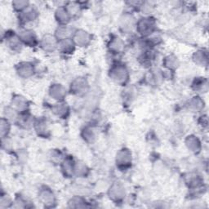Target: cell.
I'll return each instance as SVG.
<instances>
[{"mask_svg": "<svg viewBox=\"0 0 209 209\" xmlns=\"http://www.w3.org/2000/svg\"><path fill=\"white\" fill-rule=\"evenodd\" d=\"M12 5L18 10H23L24 8L28 7V2H25V1H20L19 2V1H17V2L12 3Z\"/></svg>", "mask_w": 209, "mask_h": 209, "instance_id": "6da1fadb", "label": "cell"}]
</instances>
